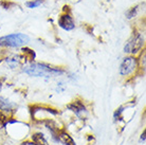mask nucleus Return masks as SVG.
Instances as JSON below:
<instances>
[{"instance_id":"1","label":"nucleus","mask_w":146,"mask_h":145,"mask_svg":"<svg viewBox=\"0 0 146 145\" xmlns=\"http://www.w3.org/2000/svg\"><path fill=\"white\" fill-rule=\"evenodd\" d=\"M23 72L31 76L37 77H52L55 75L62 74L64 71L59 70L58 68H52L46 64H31L23 68Z\"/></svg>"},{"instance_id":"2","label":"nucleus","mask_w":146,"mask_h":145,"mask_svg":"<svg viewBox=\"0 0 146 145\" xmlns=\"http://www.w3.org/2000/svg\"><path fill=\"white\" fill-rule=\"evenodd\" d=\"M29 41H30L29 36H27L26 34L17 33V34H10V35L1 37L0 38V46L17 48L28 44Z\"/></svg>"},{"instance_id":"3","label":"nucleus","mask_w":146,"mask_h":145,"mask_svg":"<svg viewBox=\"0 0 146 145\" xmlns=\"http://www.w3.org/2000/svg\"><path fill=\"white\" fill-rule=\"evenodd\" d=\"M144 46V36L141 33H135L132 35V37L128 40L124 48L125 53H130V54H135L138 53Z\"/></svg>"},{"instance_id":"4","label":"nucleus","mask_w":146,"mask_h":145,"mask_svg":"<svg viewBox=\"0 0 146 145\" xmlns=\"http://www.w3.org/2000/svg\"><path fill=\"white\" fill-rule=\"evenodd\" d=\"M137 66V59L133 57H127L125 58L123 63L121 64L120 67V73L121 75H128L135 69Z\"/></svg>"},{"instance_id":"5","label":"nucleus","mask_w":146,"mask_h":145,"mask_svg":"<svg viewBox=\"0 0 146 145\" xmlns=\"http://www.w3.org/2000/svg\"><path fill=\"white\" fill-rule=\"evenodd\" d=\"M58 25L66 31H71L75 28L74 21L69 14H62L58 19Z\"/></svg>"},{"instance_id":"6","label":"nucleus","mask_w":146,"mask_h":145,"mask_svg":"<svg viewBox=\"0 0 146 145\" xmlns=\"http://www.w3.org/2000/svg\"><path fill=\"white\" fill-rule=\"evenodd\" d=\"M68 108L71 109L77 116H82L83 113L86 112V107H85L84 104L80 101H74L72 104L68 105Z\"/></svg>"},{"instance_id":"7","label":"nucleus","mask_w":146,"mask_h":145,"mask_svg":"<svg viewBox=\"0 0 146 145\" xmlns=\"http://www.w3.org/2000/svg\"><path fill=\"white\" fill-rule=\"evenodd\" d=\"M15 107V105L13 103L7 100L5 98L0 96V110H3V111H11L13 110V108Z\"/></svg>"},{"instance_id":"8","label":"nucleus","mask_w":146,"mask_h":145,"mask_svg":"<svg viewBox=\"0 0 146 145\" xmlns=\"http://www.w3.org/2000/svg\"><path fill=\"white\" fill-rule=\"evenodd\" d=\"M57 138H58V140L62 142L64 145H75L73 139L71 138L68 134H66V132H58Z\"/></svg>"},{"instance_id":"9","label":"nucleus","mask_w":146,"mask_h":145,"mask_svg":"<svg viewBox=\"0 0 146 145\" xmlns=\"http://www.w3.org/2000/svg\"><path fill=\"white\" fill-rule=\"evenodd\" d=\"M42 3H44V0H32V1L27 2L26 5L29 7V9H35V7L41 5Z\"/></svg>"},{"instance_id":"10","label":"nucleus","mask_w":146,"mask_h":145,"mask_svg":"<svg viewBox=\"0 0 146 145\" xmlns=\"http://www.w3.org/2000/svg\"><path fill=\"white\" fill-rule=\"evenodd\" d=\"M137 10H138V7H132L130 11H128L127 12V18L131 19L132 17H135V15L137 14Z\"/></svg>"},{"instance_id":"11","label":"nucleus","mask_w":146,"mask_h":145,"mask_svg":"<svg viewBox=\"0 0 146 145\" xmlns=\"http://www.w3.org/2000/svg\"><path fill=\"white\" fill-rule=\"evenodd\" d=\"M142 140H145V132L142 134Z\"/></svg>"}]
</instances>
